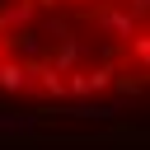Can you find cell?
<instances>
[{"mask_svg": "<svg viewBox=\"0 0 150 150\" xmlns=\"http://www.w3.org/2000/svg\"><path fill=\"white\" fill-rule=\"evenodd\" d=\"M145 89V0H0V117H108Z\"/></svg>", "mask_w": 150, "mask_h": 150, "instance_id": "6da1fadb", "label": "cell"}]
</instances>
